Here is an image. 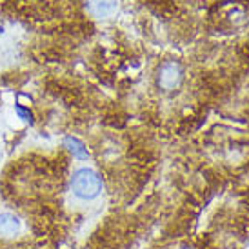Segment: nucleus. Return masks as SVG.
I'll return each mask as SVG.
<instances>
[{
    "instance_id": "nucleus-3",
    "label": "nucleus",
    "mask_w": 249,
    "mask_h": 249,
    "mask_svg": "<svg viewBox=\"0 0 249 249\" xmlns=\"http://www.w3.org/2000/svg\"><path fill=\"white\" fill-rule=\"evenodd\" d=\"M24 229L20 216L11 211H0V238H15Z\"/></svg>"
},
{
    "instance_id": "nucleus-4",
    "label": "nucleus",
    "mask_w": 249,
    "mask_h": 249,
    "mask_svg": "<svg viewBox=\"0 0 249 249\" xmlns=\"http://www.w3.org/2000/svg\"><path fill=\"white\" fill-rule=\"evenodd\" d=\"M86 7L95 18H109L117 13L118 0H88Z\"/></svg>"
},
{
    "instance_id": "nucleus-1",
    "label": "nucleus",
    "mask_w": 249,
    "mask_h": 249,
    "mask_svg": "<svg viewBox=\"0 0 249 249\" xmlns=\"http://www.w3.org/2000/svg\"><path fill=\"white\" fill-rule=\"evenodd\" d=\"M70 186L71 193L82 202L95 200L98 195L102 193V189H104L100 175L95 169H91V167H78L76 171H73Z\"/></svg>"
},
{
    "instance_id": "nucleus-6",
    "label": "nucleus",
    "mask_w": 249,
    "mask_h": 249,
    "mask_svg": "<svg viewBox=\"0 0 249 249\" xmlns=\"http://www.w3.org/2000/svg\"><path fill=\"white\" fill-rule=\"evenodd\" d=\"M2 157H4V149H2V145H0V162H2Z\"/></svg>"
},
{
    "instance_id": "nucleus-2",
    "label": "nucleus",
    "mask_w": 249,
    "mask_h": 249,
    "mask_svg": "<svg viewBox=\"0 0 249 249\" xmlns=\"http://www.w3.org/2000/svg\"><path fill=\"white\" fill-rule=\"evenodd\" d=\"M182 76H184V71H182L178 62H166L160 68V75H159L160 88H164L166 91L178 88L180 82H182Z\"/></svg>"
},
{
    "instance_id": "nucleus-5",
    "label": "nucleus",
    "mask_w": 249,
    "mask_h": 249,
    "mask_svg": "<svg viewBox=\"0 0 249 249\" xmlns=\"http://www.w3.org/2000/svg\"><path fill=\"white\" fill-rule=\"evenodd\" d=\"M66 147L70 149V153L75 159H78V160L88 159V149L84 147V144L80 140L73 139V137H68V139H66Z\"/></svg>"
}]
</instances>
